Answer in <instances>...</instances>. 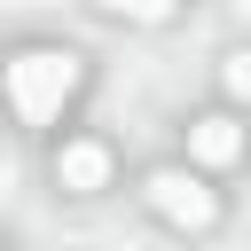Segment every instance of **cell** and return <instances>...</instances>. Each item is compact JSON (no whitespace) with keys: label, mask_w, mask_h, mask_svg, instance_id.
I'll return each mask as SVG.
<instances>
[{"label":"cell","mask_w":251,"mask_h":251,"mask_svg":"<svg viewBox=\"0 0 251 251\" xmlns=\"http://www.w3.org/2000/svg\"><path fill=\"white\" fill-rule=\"evenodd\" d=\"M78 86H86V63H78L71 47H24V55L8 63V102H16L24 126H47Z\"/></svg>","instance_id":"cell-1"},{"label":"cell","mask_w":251,"mask_h":251,"mask_svg":"<svg viewBox=\"0 0 251 251\" xmlns=\"http://www.w3.org/2000/svg\"><path fill=\"white\" fill-rule=\"evenodd\" d=\"M141 196H149V212H157L165 227H212V220H220V196H212L196 173H173V165H165V173H149V180H141Z\"/></svg>","instance_id":"cell-2"},{"label":"cell","mask_w":251,"mask_h":251,"mask_svg":"<svg viewBox=\"0 0 251 251\" xmlns=\"http://www.w3.org/2000/svg\"><path fill=\"white\" fill-rule=\"evenodd\" d=\"M55 188L102 196V188H110V149H102V141H63V149H55Z\"/></svg>","instance_id":"cell-3"},{"label":"cell","mask_w":251,"mask_h":251,"mask_svg":"<svg viewBox=\"0 0 251 251\" xmlns=\"http://www.w3.org/2000/svg\"><path fill=\"white\" fill-rule=\"evenodd\" d=\"M188 157H196L204 173H227V165L243 157V126L220 118V110H212V118H188Z\"/></svg>","instance_id":"cell-4"},{"label":"cell","mask_w":251,"mask_h":251,"mask_svg":"<svg viewBox=\"0 0 251 251\" xmlns=\"http://www.w3.org/2000/svg\"><path fill=\"white\" fill-rule=\"evenodd\" d=\"M94 8H110V16H126V24H173L180 0H94Z\"/></svg>","instance_id":"cell-5"},{"label":"cell","mask_w":251,"mask_h":251,"mask_svg":"<svg viewBox=\"0 0 251 251\" xmlns=\"http://www.w3.org/2000/svg\"><path fill=\"white\" fill-rule=\"evenodd\" d=\"M220 86H227L235 102H251V47H235V55L220 63Z\"/></svg>","instance_id":"cell-6"}]
</instances>
